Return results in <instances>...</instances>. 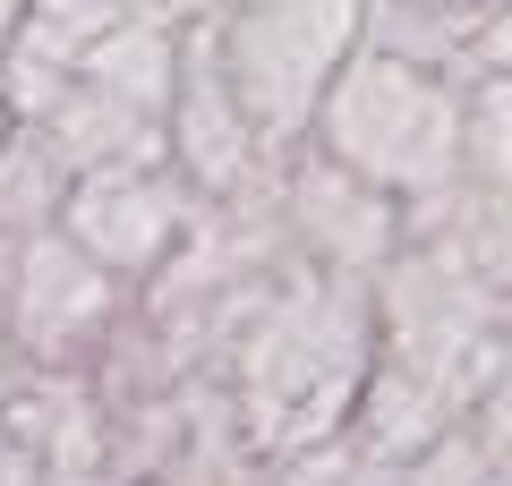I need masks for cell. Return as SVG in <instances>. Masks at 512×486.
Returning <instances> with one entry per match:
<instances>
[{
  "label": "cell",
  "mask_w": 512,
  "mask_h": 486,
  "mask_svg": "<svg viewBox=\"0 0 512 486\" xmlns=\"http://www.w3.org/2000/svg\"><path fill=\"white\" fill-rule=\"evenodd\" d=\"M197 214L205 205L188 197V180L171 162H128V171H86V180H69V205H60L52 231L69 239L86 265H103L111 282L146 290L154 273L188 248Z\"/></svg>",
  "instance_id": "obj_5"
},
{
  "label": "cell",
  "mask_w": 512,
  "mask_h": 486,
  "mask_svg": "<svg viewBox=\"0 0 512 486\" xmlns=\"http://www.w3.org/2000/svg\"><path fill=\"white\" fill-rule=\"evenodd\" d=\"M367 367H376L367 282H333V273L291 265L282 290L256 307V324L239 333L231 367H222V401L239 418V444L256 461H291V452L342 435L350 410H359Z\"/></svg>",
  "instance_id": "obj_1"
},
{
  "label": "cell",
  "mask_w": 512,
  "mask_h": 486,
  "mask_svg": "<svg viewBox=\"0 0 512 486\" xmlns=\"http://www.w3.org/2000/svg\"><path fill=\"white\" fill-rule=\"evenodd\" d=\"M461 180L487 197H512V77L461 86Z\"/></svg>",
  "instance_id": "obj_10"
},
{
  "label": "cell",
  "mask_w": 512,
  "mask_h": 486,
  "mask_svg": "<svg viewBox=\"0 0 512 486\" xmlns=\"http://www.w3.org/2000/svg\"><path fill=\"white\" fill-rule=\"evenodd\" d=\"M171 171L188 180L197 205H222L231 188H248L265 171L248 137V111H239L231 77H222V52H214V9L180 18V69H171Z\"/></svg>",
  "instance_id": "obj_7"
},
{
  "label": "cell",
  "mask_w": 512,
  "mask_h": 486,
  "mask_svg": "<svg viewBox=\"0 0 512 486\" xmlns=\"http://www.w3.org/2000/svg\"><path fill=\"white\" fill-rule=\"evenodd\" d=\"M402 486H495V478H487V461H478L470 427H444L436 444H427L419 461L402 469Z\"/></svg>",
  "instance_id": "obj_12"
},
{
  "label": "cell",
  "mask_w": 512,
  "mask_h": 486,
  "mask_svg": "<svg viewBox=\"0 0 512 486\" xmlns=\"http://www.w3.org/2000/svg\"><path fill=\"white\" fill-rule=\"evenodd\" d=\"M461 427H470V444H478V461H487V478H495V486H512V376L495 384V393L478 401Z\"/></svg>",
  "instance_id": "obj_13"
},
{
  "label": "cell",
  "mask_w": 512,
  "mask_h": 486,
  "mask_svg": "<svg viewBox=\"0 0 512 486\" xmlns=\"http://www.w3.org/2000/svg\"><path fill=\"white\" fill-rule=\"evenodd\" d=\"M265 486H402V469H384L350 435H325V444L291 452V461H265Z\"/></svg>",
  "instance_id": "obj_11"
},
{
  "label": "cell",
  "mask_w": 512,
  "mask_h": 486,
  "mask_svg": "<svg viewBox=\"0 0 512 486\" xmlns=\"http://www.w3.org/2000/svg\"><path fill=\"white\" fill-rule=\"evenodd\" d=\"M137 290L111 282L103 265L69 248L60 231L26 239L18 265H9V316H0V342L26 376H94V359L111 350V333L128 324Z\"/></svg>",
  "instance_id": "obj_4"
},
{
  "label": "cell",
  "mask_w": 512,
  "mask_h": 486,
  "mask_svg": "<svg viewBox=\"0 0 512 486\" xmlns=\"http://www.w3.org/2000/svg\"><path fill=\"white\" fill-rule=\"evenodd\" d=\"M504 299H512V239H504Z\"/></svg>",
  "instance_id": "obj_16"
},
{
  "label": "cell",
  "mask_w": 512,
  "mask_h": 486,
  "mask_svg": "<svg viewBox=\"0 0 512 486\" xmlns=\"http://www.w3.org/2000/svg\"><path fill=\"white\" fill-rule=\"evenodd\" d=\"M453 77H461V86H470V77H512V9H487V18L461 35Z\"/></svg>",
  "instance_id": "obj_14"
},
{
  "label": "cell",
  "mask_w": 512,
  "mask_h": 486,
  "mask_svg": "<svg viewBox=\"0 0 512 486\" xmlns=\"http://www.w3.org/2000/svg\"><path fill=\"white\" fill-rule=\"evenodd\" d=\"M18 376H26V367H18V359H9V350H0V401L18 393Z\"/></svg>",
  "instance_id": "obj_15"
},
{
  "label": "cell",
  "mask_w": 512,
  "mask_h": 486,
  "mask_svg": "<svg viewBox=\"0 0 512 486\" xmlns=\"http://www.w3.org/2000/svg\"><path fill=\"white\" fill-rule=\"evenodd\" d=\"M282 239L308 273L333 282H376L402 256V205L376 197L367 180H350L342 162H325L316 145L282 154Z\"/></svg>",
  "instance_id": "obj_6"
},
{
  "label": "cell",
  "mask_w": 512,
  "mask_h": 486,
  "mask_svg": "<svg viewBox=\"0 0 512 486\" xmlns=\"http://www.w3.org/2000/svg\"><path fill=\"white\" fill-rule=\"evenodd\" d=\"M120 18H128L120 0H26L9 43H0V103H9V120L35 128L77 86V69L94 60V43Z\"/></svg>",
  "instance_id": "obj_8"
},
{
  "label": "cell",
  "mask_w": 512,
  "mask_h": 486,
  "mask_svg": "<svg viewBox=\"0 0 512 486\" xmlns=\"http://www.w3.org/2000/svg\"><path fill=\"white\" fill-rule=\"evenodd\" d=\"M9 128H18V120H9V103H0V145H9Z\"/></svg>",
  "instance_id": "obj_17"
},
{
  "label": "cell",
  "mask_w": 512,
  "mask_h": 486,
  "mask_svg": "<svg viewBox=\"0 0 512 486\" xmlns=\"http://www.w3.org/2000/svg\"><path fill=\"white\" fill-rule=\"evenodd\" d=\"M60 205H69V162L35 128H9V145H0V248L43 239L60 222Z\"/></svg>",
  "instance_id": "obj_9"
},
{
  "label": "cell",
  "mask_w": 512,
  "mask_h": 486,
  "mask_svg": "<svg viewBox=\"0 0 512 486\" xmlns=\"http://www.w3.org/2000/svg\"><path fill=\"white\" fill-rule=\"evenodd\" d=\"M205 9H214V52L248 111L256 154L282 162L291 145H308L333 69L359 52L367 0H205Z\"/></svg>",
  "instance_id": "obj_3"
},
{
  "label": "cell",
  "mask_w": 512,
  "mask_h": 486,
  "mask_svg": "<svg viewBox=\"0 0 512 486\" xmlns=\"http://www.w3.org/2000/svg\"><path fill=\"white\" fill-rule=\"evenodd\" d=\"M308 145L410 214V205L461 188V77L359 43L333 69L325 103L308 120Z\"/></svg>",
  "instance_id": "obj_2"
}]
</instances>
